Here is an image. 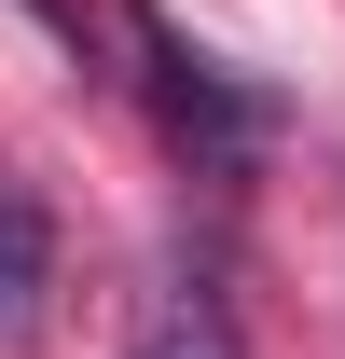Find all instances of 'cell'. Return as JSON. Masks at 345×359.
<instances>
[{
	"instance_id": "6da1fadb",
	"label": "cell",
	"mask_w": 345,
	"mask_h": 359,
	"mask_svg": "<svg viewBox=\"0 0 345 359\" xmlns=\"http://www.w3.org/2000/svg\"><path fill=\"white\" fill-rule=\"evenodd\" d=\"M111 28H125V55H138V83H152V111H166V138H180V152H208V166H221V152H249V138L276 125V97H262V83H235L221 55H194L166 14H152V0H111Z\"/></svg>"
},
{
	"instance_id": "7a4b0ae2",
	"label": "cell",
	"mask_w": 345,
	"mask_h": 359,
	"mask_svg": "<svg viewBox=\"0 0 345 359\" xmlns=\"http://www.w3.org/2000/svg\"><path fill=\"white\" fill-rule=\"evenodd\" d=\"M55 304V208L28 180H0V346H28Z\"/></svg>"
},
{
	"instance_id": "3957f363",
	"label": "cell",
	"mask_w": 345,
	"mask_h": 359,
	"mask_svg": "<svg viewBox=\"0 0 345 359\" xmlns=\"http://www.w3.org/2000/svg\"><path fill=\"white\" fill-rule=\"evenodd\" d=\"M125 359H249V346H235V304H221L208 276H152V290H138Z\"/></svg>"
},
{
	"instance_id": "277c9868",
	"label": "cell",
	"mask_w": 345,
	"mask_h": 359,
	"mask_svg": "<svg viewBox=\"0 0 345 359\" xmlns=\"http://www.w3.org/2000/svg\"><path fill=\"white\" fill-rule=\"evenodd\" d=\"M28 14H42L55 42H69V55H83V69H97V14H83V0H28Z\"/></svg>"
}]
</instances>
